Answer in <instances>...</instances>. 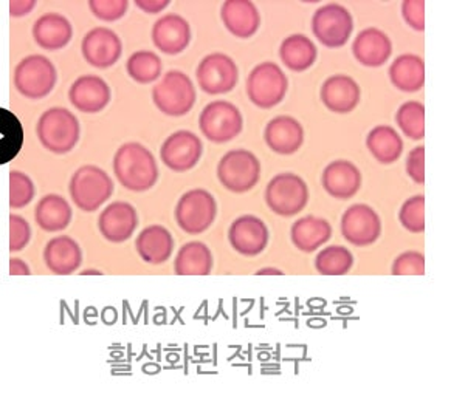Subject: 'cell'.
<instances>
[{"label":"cell","instance_id":"1","mask_svg":"<svg viewBox=\"0 0 465 399\" xmlns=\"http://www.w3.org/2000/svg\"><path fill=\"white\" fill-rule=\"evenodd\" d=\"M114 172L123 188L133 192H146L159 180L155 158L140 142H126L116 151Z\"/></svg>","mask_w":465,"mask_h":399},{"label":"cell","instance_id":"2","mask_svg":"<svg viewBox=\"0 0 465 399\" xmlns=\"http://www.w3.org/2000/svg\"><path fill=\"white\" fill-rule=\"evenodd\" d=\"M37 140L48 152L65 155L72 152L80 141L81 127L78 118L64 107L44 112L36 126Z\"/></svg>","mask_w":465,"mask_h":399},{"label":"cell","instance_id":"3","mask_svg":"<svg viewBox=\"0 0 465 399\" xmlns=\"http://www.w3.org/2000/svg\"><path fill=\"white\" fill-rule=\"evenodd\" d=\"M69 192L78 209L95 212L114 194V181L106 170L87 164L74 172L70 180Z\"/></svg>","mask_w":465,"mask_h":399},{"label":"cell","instance_id":"4","mask_svg":"<svg viewBox=\"0 0 465 399\" xmlns=\"http://www.w3.org/2000/svg\"><path fill=\"white\" fill-rule=\"evenodd\" d=\"M15 87L28 100H43L54 92L58 83L56 67L43 54H30L22 59L15 69Z\"/></svg>","mask_w":465,"mask_h":399},{"label":"cell","instance_id":"5","mask_svg":"<svg viewBox=\"0 0 465 399\" xmlns=\"http://www.w3.org/2000/svg\"><path fill=\"white\" fill-rule=\"evenodd\" d=\"M153 101L162 113L183 116L196 104V89L183 72L171 70L153 89Z\"/></svg>","mask_w":465,"mask_h":399},{"label":"cell","instance_id":"6","mask_svg":"<svg viewBox=\"0 0 465 399\" xmlns=\"http://www.w3.org/2000/svg\"><path fill=\"white\" fill-rule=\"evenodd\" d=\"M217 177L223 188L236 194L253 190L261 179V163L254 153L234 149L223 155L217 166Z\"/></svg>","mask_w":465,"mask_h":399},{"label":"cell","instance_id":"7","mask_svg":"<svg viewBox=\"0 0 465 399\" xmlns=\"http://www.w3.org/2000/svg\"><path fill=\"white\" fill-rule=\"evenodd\" d=\"M216 200L205 190H188L175 206L177 225L193 236L205 232L216 220Z\"/></svg>","mask_w":465,"mask_h":399},{"label":"cell","instance_id":"8","mask_svg":"<svg viewBox=\"0 0 465 399\" xmlns=\"http://www.w3.org/2000/svg\"><path fill=\"white\" fill-rule=\"evenodd\" d=\"M309 190L302 177L295 174H280L270 181L265 190V203L276 216L293 217L307 205Z\"/></svg>","mask_w":465,"mask_h":399},{"label":"cell","instance_id":"9","mask_svg":"<svg viewBox=\"0 0 465 399\" xmlns=\"http://www.w3.org/2000/svg\"><path fill=\"white\" fill-rule=\"evenodd\" d=\"M289 81L284 72L273 63L256 65L247 79V95L261 109H272L284 100Z\"/></svg>","mask_w":465,"mask_h":399},{"label":"cell","instance_id":"10","mask_svg":"<svg viewBox=\"0 0 465 399\" xmlns=\"http://www.w3.org/2000/svg\"><path fill=\"white\" fill-rule=\"evenodd\" d=\"M199 127L203 137L223 144L232 141L242 131V115L236 105L228 101H214L206 105L199 116Z\"/></svg>","mask_w":465,"mask_h":399},{"label":"cell","instance_id":"11","mask_svg":"<svg viewBox=\"0 0 465 399\" xmlns=\"http://www.w3.org/2000/svg\"><path fill=\"white\" fill-rule=\"evenodd\" d=\"M312 32L324 47H343L354 32V21L343 5L329 4L313 15Z\"/></svg>","mask_w":465,"mask_h":399},{"label":"cell","instance_id":"12","mask_svg":"<svg viewBox=\"0 0 465 399\" xmlns=\"http://www.w3.org/2000/svg\"><path fill=\"white\" fill-rule=\"evenodd\" d=\"M197 84L208 95H223L238 84L239 70L230 56L213 53L202 59L197 67Z\"/></svg>","mask_w":465,"mask_h":399},{"label":"cell","instance_id":"13","mask_svg":"<svg viewBox=\"0 0 465 399\" xmlns=\"http://www.w3.org/2000/svg\"><path fill=\"white\" fill-rule=\"evenodd\" d=\"M203 146L201 138L190 131H179L164 140L160 158L174 172H186L201 161Z\"/></svg>","mask_w":465,"mask_h":399},{"label":"cell","instance_id":"14","mask_svg":"<svg viewBox=\"0 0 465 399\" xmlns=\"http://www.w3.org/2000/svg\"><path fill=\"white\" fill-rule=\"evenodd\" d=\"M81 52L85 63L95 69H109L122 58L123 44L115 32L106 26H96L83 39Z\"/></svg>","mask_w":465,"mask_h":399},{"label":"cell","instance_id":"15","mask_svg":"<svg viewBox=\"0 0 465 399\" xmlns=\"http://www.w3.org/2000/svg\"><path fill=\"white\" fill-rule=\"evenodd\" d=\"M381 221L368 205L351 206L341 219V234L355 247H370L381 237Z\"/></svg>","mask_w":465,"mask_h":399},{"label":"cell","instance_id":"16","mask_svg":"<svg viewBox=\"0 0 465 399\" xmlns=\"http://www.w3.org/2000/svg\"><path fill=\"white\" fill-rule=\"evenodd\" d=\"M228 240L232 243V249L239 254L253 258L264 251L269 243V229L264 221L254 216L239 217L232 221L228 231Z\"/></svg>","mask_w":465,"mask_h":399},{"label":"cell","instance_id":"17","mask_svg":"<svg viewBox=\"0 0 465 399\" xmlns=\"http://www.w3.org/2000/svg\"><path fill=\"white\" fill-rule=\"evenodd\" d=\"M137 210L131 203L115 201L103 210L98 219V229L107 242L123 243L137 229Z\"/></svg>","mask_w":465,"mask_h":399},{"label":"cell","instance_id":"18","mask_svg":"<svg viewBox=\"0 0 465 399\" xmlns=\"http://www.w3.org/2000/svg\"><path fill=\"white\" fill-rule=\"evenodd\" d=\"M111 87L96 74H83L69 90V100L83 113H98L111 102Z\"/></svg>","mask_w":465,"mask_h":399},{"label":"cell","instance_id":"19","mask_svg":"<svg viewBox=\"0 0 465 399\" xmlns=\"http://www.w3.org/2000/svg\"><path fill=\"white\" fill-rule=\"evenodd\" d=\"M153 43L164 54H179L185 52L191 43V26L180 15L160 17L153 26Z\"/></svg>","mask_w":465,"mask_h":399},{"label":"cell","instance_id":"20","mask_svg":"<svg viewBox=\"0 0 465 399\" xmlns=\"http://www.w3.org/2000/svg\"><path fill=\"white\" fill-rule=\"evenodd\" d=\"M44 262L52 273L69 276L80 268L83 263V251L72 237H54L44 248Z\"/></svg>","mask_w":465,"mask_h":399},{"label":"cell","instance_id":"21","mask_svg":"<svg viewBox=\"0 0 465 399\" xmlns=\"http://www.w3.org/2000/svg\"><path fill=\"white\" fill-rule=\"evenodd\" d=\"M72 36V24L67 17L59 13L43 15L33 25L35 43L47 52H58L65 45H69Z\"/></svg>","mask_w":465,"mask_h":399},{"label":"cell","instance_id":"22","mask_svg":"<svg viewBox=\"0 0 465 399\" xmlns=\"http://www.w3.org/2000/svg\"><path fill=\"white\" fill-rule=\"evenodd\" d=\"M322 183L324 190L333 199H352L361 186V174L354 163L340 160L324 169Z\"/></svg>","mask_w":465,"mask_h":399},{"label":"cell","instance_id":"23","mask_svg":"<svg viewBox=\"0 0 465 399\" xmlns=\"http://www.w3.org/2000/svg\"><path fill=\"white\" fill-rule=\"evenodd\" d=\"M264 140L273 152L280 155H292L302 148L304 142V131L300 122L292 116H276L267 124Z\"/></svg>","mask_w":465,"mask_h":399},{"label":"cell","instance_id":"24","mask_svg":"<svg viewBox=\"0 0 465 399\" xmlns=\"http://www.w3.org/2000/svg\"><path fill=\"white\" fill-rule=\"evenodd\" d=\"M360 87L346 74H335L326 79L322 87V104L333 113H349L360 102Z\"/></svg>","mask_w":465,"mask_h":399},{"label":"cell","instance_id":"25","mask_svg":"<svg viewBox=\"0 0 465 399\" xmlns=\"http://www.w3.org/2000/svg\"><path fill=\"white\" fill-rule=\"evenodd\" d=\"M355 59L365 67H381L391 58V39L377 28H366L359 33L352 44Z\"/></svg>","mask_w":465,"mask_h":399},{"label":"cell","instance_id":"26","mask_svg":"<svg viewBox=\"0 0 465 399\" xmlns=\"http://www.w3.org/2000/svg\"><path fill=\"white\" fill-rule=\"evenodd\" d=\"M223 21L228 32L239 37L247 39L258 32L261 25L260 11L252 2L247 0H230L223 5Z\"/></svg>","mask_w":465,"mask_h":399},{"label":"cell","instance_id":"27","mask_svg":"<svg viewBox=\"0 0 465 399\" xmlns=\"http://www.w3.org/2000/svg\"><path fill=\"white\" fill-rule=\"evenodd\" d=\"M138 256L149 265H162L171 258L174 238L171 232L160 225L148 226L135 240Z\"/></svg>","mask_w":465,"mask_h":399},{"label":"cell","instance_id":"28","mask_svg":"<svg viewBox=\"0 0 465 399\" xmlns=\"http://www.w3.org/2000/svg\"><path fill=\"white\" fill-rule=\"evenodd\" d=\"M332 236L328 221L318 217L307 216L296 220L292 226V242L300 251L313 252L322 247Z\"/></svg>","mask_w":465,"mask_h":399},{"label":"cell","instance_id":"29","mask_svg":"<svg viewBox=\"0 0 465 399\" xmlns=\"http://www.w3.org/2000/svg\"><path fill=\"white\" fill-rule=\"evenodd\" d=\"M35 219L44 231H63L72 221V208L61 195L48 194L37 201Z\"/></svg>","mask_w":465,"mask_h":399},{"label":"cell","instance_id":"30","mask_svg":"<svg viewBox=\"0 0 465 399\" xmlns=\"http://www.w3.org/2000/svg\"><path fill=\"white\" fill-rule=\"evenodd\" d=\"M390 79L402 92H419L425 84V63L416 54H402L391 63Z\"/></svg>","mask_w":465,"mask_h":399},{"label":"cell","instance_id":"31","mask_svg":"<svg viewBox=\"0 0 465 399\" xmlns=\"http://www.w3.org/2000/svg\"><path fill=\"white\" fill-rule=\"evenodd\" d=\"M213 269V256L205 243L190 242L180 248L174 262L179 276H208Z\"/></svg>","mask_w":465,"mask_h":399},{"label":"cell","instance_id":"32","mask_svg":"<svg viewBox=\"0 0 465 399\" xmlns=\"http://www.w3.org/2000/svg\"><path fill=\"white\" fill-rule=\"evenodd\" d=\"M280 56L287 69L304 72L317 61V47L309 37L292 34L281 44Z\"/></svg>","mask_w":465,"mask_h":399},{"label":"cell","instance_id":"33","mask_svg":"<svg viewBox=\"0 0 465 399\" xmlns=\"http://www.w3.org/2000/svg\"><path fill=\"white\" fill-rule=\"evenodd\" d=\"M366 146L371 155L381 164L396 163L403 152V141L396 129L391 126H379L370 131Z\"/></svg>","mask_w":465,"mask_h":399},{"label":"cell","instance_id":"34","mask_svg":"<svg viewBox=\"0 0 465 399\" xmlns=\"http://www.w3.org/2000/svg\"><path fill=\"white\" fill-rule=\"evenodd\" d=\"M24 146V129L13 112L0 107V166L10 163Z\"/></svg>","mask_w":465,"mask_h":399},{"label":"cell","instance_id":"35","mask_svg":"<svg viewBox=\"0 0 465 399\" xmlns=\"http://www.w3.org/2000/svg\"><path fill=\"white\" fill-rule=\"evenodd\" d=\"M162 69L163 65L159 54L148 50L135 52L131 54V58L127 59V74L138 84H151L153 81H157L162 74Z\"/></svg>","mask_w":465,"mask_h":399},{"label":"cell","instance_id":"36","mask_svg":"<svg viewBox=\"0 0 465 399\" xmlns=\"http://www.w3.org/2000/svg\"><path fill=\"white\" fill-rule=\"evenodd\" d=\"M352 265H354V258L348 248L337 247V245L318 252L315 258V268L318 273L324 276H343L351 271Z\"/></svg>","mask_w":465,"mask_h":399},{"label":"cell","instance_id":"37","mask_svg":"<svg viewBox=\"0 0 465 399\" xmlns=\"http://www.w3.org/2000/svg\"><path fill=\"white\" fill-rule=\"evenodd\" d=\"M397 126L410 140H422L425 137V107L418 101H408L401 105L396 115Z\"/></svg>","mask_w":465,"mask_h":399},{"label":"cell","instance_id":"38","mask_svg":"<svg viewBox=\"0 0 465 399\" xmlns=\"http://www.w3.org/2000/svg\"><path fill=\"white\" fill-rule=\"evenodd\" d=\"M399 220L412 234L425 231V199L422 195L411 197L403 203L399 212Z\"/></svg>","mask_w":465,"mask_h":399},{"label":"cell","instance_id":"39","mask_svg":"<svg viewBox=\"0 0 465 399\" xmlns=\"http://www.w3.org/2000/svg\"><path fill=\"white\" fill-rule=\"evenodd\" d=\"M36 190L33 180L24 172L11 170L10 172V206L13 209H21L32 203Z\"/></svg>","mask_w":465,"mask_h":399},{"label":"cell","instance_id":"40","mask_svg":"<svg viewBox=\"0 0 465 399\" xmlns=\"http://www.w3.org/2000/svg\"><path fill=\"white\" fill-rule=\"evenodd\" d=\"M89 8L101 21L114 22L122 19L129 8L126 0H90Z\"/></svg>","mask_w":465,"mask_h":399},{"label":"cell","instance_id":"41","mask_svg":"<svg viewBox=\"0 0 465 399\" xmlns=\"http://www.w3.org/2000/svg\"><path fill=\"white\" fill-rule=\"evenodd\" d=\"M394 276H422L425 274V258L418 251L401 254L392 265Z\"/></svg>","mask_w":465,"mask_h":399},{"label":"cell","instance_id":"42","mask_svg":"<svg viewBox=\"0 0 465 399\" xmlns=\"http://www.w3.org/2000/svg\"><path fill=\"white\" fill-rule=\"evenodd\" d=\"M32 238V228L24 217L11 214L10 216V251L19 252L27 248Z\"/></svg>","mask_w":465,"mask_h":399},{"label":"cell","instance_id":"43","mask_svg":"<svg viewBox=\"0 0 465 399\" xmlns=\"http://www.w3.org/2000/svg\"><path fill=\"white\" fill-rule=\"evenodd\" d=\"M403 19L408 25L423 32L425 30V2L422 0H407L402 4Z\"/></svg>","mask_w":465,"mask_h":399},{"label":"cell","instance_id":"44","mask_svg":"<svg viewBox=\"0 0 465 399\" xmlns=\"http://www.w3.org/2000/svg\"><path fill=\"white\" fill-rule=\"evenodd\" d=\"M407 172L414 183H425V148L412 149L407 160Z\"/></svg>","mask_w":465,"mask_h":399},{"label":"cell","instance_id":"45","mask_svg":"<svg viewBox=\"0 0 465 399\" xmlns=\"http://www.w3.org/2000/svg\"><path fill=\"white\" fill-rule=\"evenodd\" d=\"M135 5L148 15H157L170 5V2L168 0H137Z\"/></svg>","mask_w":465,"mask_h":399},{"label":"cell","instance_id":"46","mask_svg":"<svg viewBox=\"0 0 465 399\" xmlns=\"http://www.w3.org/2000/svg\"><path fill=\"white\" fill-rule=\"evenodd\" d=\"M36 6L35 0H13L10 4V15L13 17H24Z\"/></svg>","mask_w":465,"mask_h":399},{"label":"cell","instance_id":"47","mask_svg":"<svg viewBox=\"0 0 465 399\" xmlns=\"http://www.w3.org/2000/svg\"><path fill=\"white\" fill-rule=\"evenodd\" d=\"M10 274L11 276H28V274H32V271L28 268L27 263L21 260V258H11Z\"/></svg>","mask_w":465,"mask_h":399},{"label":"cell","instance_id":"48","mask_svg":"<svg viewBox=\"0 0 465 399\" xmlns=\"http://www.w3.org/2000/svg\"><path fill=\"white\" fill-rule=\"evenodd\" d=\"M256 274H258V276H282V271L276 268H262Z\"/></svg>","mask_w":465,"mask_h":399},{"label":"cell","instance_id":"49","mask_svg":"<svg viewBox=\"0 0 465 399\" xmlns=\"http://www.w3.org/2000/svg\"><path fill=\"white\" fill-rule=\"evenodd\" d=\"M90 274H94V276H101L103 271H96V269H84V271L81 273V276H90Z\"/></svg>","mask_w":465,"mask_h":399}]
</instances>
